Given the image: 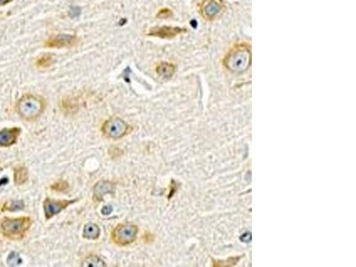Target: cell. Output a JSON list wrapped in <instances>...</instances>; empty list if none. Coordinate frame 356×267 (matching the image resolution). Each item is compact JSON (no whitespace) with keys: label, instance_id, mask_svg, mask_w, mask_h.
Instances as JSON below:
<instances>
[{"label":"cell","instance_id":"1","mask_svg":"<svg viewBox=\"0 0 356 267\" xmlns=\"http://www.w3.org/2000/svg\"><path fill=\"white\" fill-rule=\"evenodd\" d=\"M46 106L45 100L39 95H23L16 104L19 116L26 121H34L44 113Z\"/></svg>","mask_w":356,"mask_h":267},{"label":"cell","instance_id":"2","mask_svg":"<svg viewBox=\"0 0 356 267\" xmlns=\"http://www.w3.org/2000/svg\"><path fill=\"white\" fill-rule=\"evenodd\" d=\"M224 64L233 73H243L251 64V52L246 44L236 45L226 55Z\"/></svg>","mask_w":356,"mask_h":267},{"label":"cell","instance_id":"3","mask_svg":"<svg viewBox=\"0 0 356 267\" xmlns=\"http://www.w3.org/2000/svg\"><path fill=\"white\" fill-rule=\"evenodd\" d=\"M32 225V218L29 217L4 218L0 223V229L3 235L11 240H19L25 236Z\"/></svg>","mask_w":356,"mask_h":267},{"label":"cell","instance_id":"4","mask_svg":"<svg viewBox=\"0 0 356 267\" xmlns=\"http://www.w3.org/2000/svg\"><path fill=\"white\" fill-rule=\"evenodd\" d=\"M138 231V227L133 224H119L113 229L112 239L119 246H126L136 240Z\"/></svg>","mask_w":356,"mask_h":267},{"label":"cell","instance_id":"5","mask_svg":"<svg viewBox=\"0 0 356 267\" xmlns=\"http://www.w3.org/2000/svg\"><path fill=\"white\" fill-rule=\"evenodd\" d=\"M130 129L127 123L122 118L113 117L109 118L104 123L102 127V132L104 136L111 139H119L126 136Z\"/></svg>","mask_w":356,"mask_h":267},{"label":"cell","instance_id":"6","mask_svg":"<svg viewBox=\"0 0 356 267\" xmlns=\"http://www.w3.org/2000/svg\"><path fill=\"white\" fill-rule=\"evenodd\" d=\"M225 9L223 0H204L200 5V14L207 21L217 19Z\"/></svg>","mask_w":356,"mask_h":267},{"label":"cell","instance_id":"7","mask_svg":"<svg viewBox=\"0 0 356 267\" xmlns=\"http://www.w3.org/2000/svg\"><path fill=\"white\" fill-rule=\"evenodd\" d=\"M76 201H77V199L55 200V199H49V198L45 199L44 204H43L45 218L50 219L54 216L58 215L59 213L62 212L63 209H65L71 204H73Z\"/></svg>","mask_w":356,"mask_h":267},{"label":"cell","instance_id":"8","mask_svg":"<svg viewBox=\"0 0 356 267\" xmlns=\"http://www.w3.org/2000/svg\"><path fill=\"white\" fill-rule=\"evenodd\" d=\"M76 42H77V38L74 35L59 34L56 36L49 38V39L45 42V45L50 48H63V47H71L75 45Z\"/></svg>","mask_w":356,"mask_h":267},{"label":"cell","instance_id":"9","mask_svg":"<svg viewBox=\"0 0 356 267\" xmlns=\"http://www.w3.org/2000/svg\"><path fill=\"white\" fill-rule=\"evenodd\" d=\"M185 32H186V30L183 28L160 26V27L152 28L148 32V35L158 37V38H171L177 36Z\"/></svg>","mask_w":356,"mask_h":267},{"label":"cell","instance_id":"10","mask_svg":"<svg viewBox=\"0 0 356 267\" xmlns=\"http://www.w3.org/2000/svg\"><path fill=\"white\" fill-rule=\"evenodd\" d=\"M20 134H21L20 127L4 128L0 130V146L9 147L14 145L17 142Z\"/></svg>","mask_w":356,"mask_h":267},{"label":"cell","instance_id":"11","mask_svg":"<svg viewBox=\"0 0 356 267\" xmlns=\"http://www.w3.org/2000/svg\"><path fill=\"white\" fill-rule=\"evenodd\" d=\"M115 191V185L110 181L98 182L94 187V199L95 201H102L104 196L111 194Z\"/></svg>","mask_w":356,"mask_h":267},{"label":"cell","instance_id":"12","mask_svg":"<svg viewBox=\"0 0 356 267\" xmlns=\"http://www.w3.org/2000/svg\"><path fill=\"white\" fill-rule=\"evenodd\" d=\"M100 236V228L96 224L88 223L83 230V237L87 240H97Z\"/></svg>","mask_w":356,"mask_h":267},{"label":"cell","instance_id":"13","mask_svg":"<svg viewBox=\"0 0 356 267\" xmlns=\"http://www.w3.org/2000/svg\"><path fill=\"white\" fill-rule=\"evenodd\" d=\"M175 66L168 63H161L156 68V73L163 78H170L175 73Z\"/></svg>","mask_w":356,"mask_h":267},{"label":"cell","instance_id":"14","mask_svg":"<svg viewBox=\"0 0 356 267\" xmlns=\"http://www.w3.org/2000/svg\"><path fill=\"white\" fill-rule=\"evenodd\" d=\"M28 177H29V173L27 168L25 167L21 166L14 168V181L16 186H22L23 184H25L27 182Z\"/></svg>","mask_w":356,"mask_h":267},{"label":"cell","instance_id":"15","mask_svg":"<svg viewBox=\"0 0 356 267\" xmlns=\"http://www.w3.org/2000/svg\"><path fill=\"white\" fill-rule=\"evenodd\" d=\"M82 267H106L105 262L102 258H100L97 256H90L83 261L81 265Z\"/></svg>","mask_w":356,"mask_h":267},{"label":"cell","instance_id":"16","mask_svg":"<svg viewBox=\"0 0 356 267\" xmlns=\"http://www.w3.org/2000/svg\"><path fill=\"white\" fill-rule=\"evenodd\" d=\"M54 55L51 54H44L37 60L36 64L39 68H48L54 64Z\"/></svg>","mask_w":356,"mask_h":267},{"label":"cell","instance_id":"17","mask_svg":"<svg viewBox=\"0 0 356 267\" xmlns=\"http://www.w3.org/2000/svg\"><path fill=\"white\" fill-rule=\"evenodd\" d=\"M24 208V202L23 200H11L3 206L2 211H18Z\"/></svg>","mask_w":356,"mask_h":267},{"label":"cell","instance_id":"18","mask_svg":"<svg viewBox=\"0 0 356 267\" xmlns=\"http://www.w3.org/2000/svg\"><path fill=\"white\" fill-rule=\"evenodd\" d=\"M51 189L56 191H60V192H63L69 189V184L64 180H59L51 186Z\"/></svg>","mask_w":356,"mask_h":267},{"label":"cell","instance_id":"19","mask_svg":"<svg viewBox=\"0 0 356 267\" xmlns=\"http://www.w3.org/2000/svg\"><path fill=\"white\" fill-rule=\"evenodd\" d=\"M21 262L22 261H21V258L19 257L18 254L15 253V252H12L10 254L8 259H7V263L9 266H13V267L18 266Z\"/></svg>","mask_w":356,"mask_h":267},{"label":"cell","instance_id":"20","mask_svg":"<svg viewBox=\"0 0 356 267\" xmlns=\"http://www.w3.org/2000/svg\"><path fill=\"white\" fill-rule=\"evenodd\" d=\"M171 14L172 12L170 10L167 9V8H165V9H162L161 11H159L157 16H158V18L164 19L169 17Z\"/></svg>","mask_w":356,"mask_h":267},{"label":"cell","instance_id":"21","mask_svg":"<svg viewBox=\"0 0 356 267\" xmlns=\"http://www.w3.org/2000/svg\"><path fill=\"white\" fill-rule=\"evenodd\" d=\"M112 210H113V208H111L110 206H106V207H104V208L102 209V213H103L104 215H109L110 213L112 212Z\"/></svg>","mask_w":356,"mask_h":267},{"label":"cell","instance_id":"22","mask_svg":"<svg viewBox=\"0 0 356 267\" xmlns=\"http://www.w3.org/2000/svg\"><path fill=\"white\" fill-rule=\"evenodd\" d=\"M76 9H77V7H73L72 10H71V14H72V16H77V15L80 14V11H79V12H77Z\"/></svg>","mask_w":356,"mask_h":267},{"label":"cell","instance_id":"23","mask_svg":"<svg viewBox=\"0 0 356 267\" xmlns=\"http://www.w3.org/2000/svg\"><path fill=\"white\" fill-rule=\"evenodd\" d=\"M12 0H0V5H5L10 3Z\"/></svg>","mask_w":356,"mask_h":267}]
</instances>
